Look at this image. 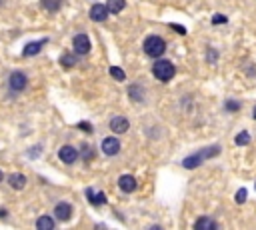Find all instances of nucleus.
I'll use <instances>...</instances> for the list:
<instances>
[{
    "mask_svg": "<svg viewBox=\"0 0 256 230\" xmlns=\"http://www.w3.org/2000/svg\"><path fill=\"white\" fill-rule=\"evenodd\" d=\"M82 150H84V152H82V158H84V162H88V160H92V158H94V152H92L94 148H92L90 144H84V146H82Z\"/></svg>",
    "mask_w": 256,
    "mask_h": 230,
    "instance_id": "nucleus-23",
    "label": "nucleus"
},
{
    "mask_svg": "<svg viewBox=\"0 0 256 230\" xmlns=\"http://www.w3.org/2000/svg\"><path fill=\"white\" fill-rule=\"evenodd\" d=\"M226 22H228V18L224 14H214L212 16V24H226Z\"/></svg>",
    "mask_w": 256,
    "mask_h": 230,
    "instance_id": "nucleus-25",
    "label": "nucleus"
},
{
    "mask_svg": "<svg viewBox=\"0 0 256 230\" xmlns=\"http://www.w3.org/2000/svg\"><path fill=\"white\" fill-rule=\"evenodd\" d=\"M216 60H218V52H216L214 48H208V62H210V64H214Z\"/></svg>",
    "mask_w": 256,
    "mask_h": 230,
    "instance_id": "nucleus-26",
    "label": "nucleus"
},
{
    "mask_svg": "<svg viewBox=\"0 0 256 230\" xmlns=\"http://www.w3.org/2000/svg\"><path fill=\"white\" fill-rule=\"evenodd\" d=\"M46 44V40H40V42H28L24 48H22V56H36V54H40V50H42V46Z\"/></svg>",
    "mask_w": 256,
    "mask_h": 230,
    "instance_id": "nucleus-12",
    "label": "nucleus"
},
{
    "mask_svg": "<svg viewBox=\"0 0 256 230\" xmlns=\"http://www.w3.org/2000/svg\"><path fill=\"white\" fill-rule=\"evenodd\" d=\"M252 118L256 120V106H254V112H252Z\"/></svg>",
    "mask_w": 256,
    "mask_h": 230,
    "instance_id": "nucleus-31",
    "label": "nucleus"
},
{
    "mask_svg": "<svg viewBox=\"0 0 256 230\" xmlns=\"http://www.w3.org/2000/svg\"><path fill=\"white\" fill-rule=\"evenodd\" d=\"M2 178H4V174H2V170H0V182H2Z\"/></svg>",
    "mask_w": 256,
    "mask_h": 230,
    "instance_id": "nucleus-32",
    "label": "nucleus"
},
{
    "mask_svg": "<svg viewBox=\"0 0 256 230\" xmlns=\"http://www.w3.org/2000/svg\"><path fill=\"white\" fill-rule=\"evenodd\" d=\"M118 186H120L122 192L130 194V192L136 190V178H134L132 174H122V176L118 178Z\"/></svg>",
    "mask_w": 256,
    "mask_h": 230,
    "instance_id": "nucleus-9",
    "label": "nucleus"
},
{
    "mask_svg": "<svg viewBox=\"0 0 256 230\" xmlns=\"http://www.w3.org/2000/svg\"><path fill=\"white\" fill-rule=\"evenodd\" d=\"M72 44H74V52L80 54V56L90 52V38H88V34H76Z\"/></svg>",
    "mask_w": 256,
    "mask_h": 230,
    "instance_id": "nucleus-8",
    "label": "nucleus"
},
{
    "mask_svg": "<svg viewBox=\"0 0 256 230\" xmlns=\"http://www.w3.org/2000/svg\"><path fill=\"white\" fill-rule=\"evenodd\" d=\"M194 228H196V230H216V228H218V222L212 220V218H208V216H202V218H198V220L194 222Z\"/></svg>",
    "mask_w": 256,
    "mask_h": 230,
    "instance_id": "nucleus-13",
    "label": "nucleus"
},
{
    "mask_svg": "<svg viewBox=\"0 0 256 230\" xmlns=\"http://www.w3.org/2000/svg\"><path fill=\"white\" fill-rule=\"evenodd\" d=\"M218 154H220V146H218V144H216V146H208V148H202L200 152H194V154L186 156V158L182 160V166L188 168V170H194V168H198L204 160H208V158H212V156H218Z\"/></svg>",
    "mask_w": 256,
    "mask_h": 230,
    "instance_id": "nucleus-1",
    "label": "nucleus"
},
{
    "mask_svg": "<svg viewBox=\"0 0 256 230\" xmlns=\"http://www.w3.org/2000/svg\"><path fill=\"white\" fill-rule=\"evenodd\" d=\"M86 196H88V200H90V204H94V206H100V204L106 202V194H104V192H94L92 188L86 190Z\"/></svg>",
    "mask_w": 256,
    "mask_h": 230,
    "instance_id": "nucleus-14",
    "label": "nucleus"
},
{
    "mask_svg": "<svg viewBox=\"0 0 256 230\" xmlns=\"http://www.w3.org/2000/svg\"><path fill=\"white\" fill-rule=\"evenodd\" d=\"M54 226H56V220L50 218V216H40V218L36 220V228H38V230H52Z\"/></svg>",
    "mask_w": 256,
    "mask_h": 230,
    "instance_id": "nucleus-17",
    "label": "nucleus"
},
{
    "mask_svg": "<svg viewBox=\"0 0 256 230\" xmlns=\"http://www.w3.org/2000/svg\"><path fill=\"white\" fill-rule=\"evenodd\" d=\"M0 218H6V210L4 208H0Z\"/></svg>",
    "mask_w": 256,
    "mask_h": 230,
    "instance_id": "nucleus-30",
    "label": "nucleus"
},
{
    "mask_svg": "<svg viewBox=\"0 0 256 230\" xmlns=\"http://www.w3.org/2000/svg\"><path fill=\"white\" fill-rule=\"evenodd\" d=\"M40 4H42L48 12H56V10H60V6H62V0H40Z\"/></svg>",
    "mask_w": 256,
    "mask_h": 230,
    "instance_id": "nucleus-18",
    "label": "nucleus"
},
{
    "mask_svg": "<svg viewBox=\"0 0 256 230\" xmlns=\"http://www.w3.org/2000/svg\"><path fill=\"white\" fill-rule=\"evenodd\" d=\"M246 196H248V190H246V188H240V190L236 192V202H238V204H244V202H246Z\"/></svg>",
    "mask_w": 256,
    "mask_h": 230,
    "instance_id": "nucleus-24",
    "label": "nucleus"
},
{
    "mask_svg": "<svg viewBox=\"0 0 256 230\" xmlns=\"http://www.w3.org/2000/svg\"><path fill=\"white\" fill-rule=\"evenodd\" d=\"M60 64H62L64 68H72V66L76 64V58H74V56H72L70 52H64V54H62V58H60Z\"/></svg>",
    "mask_w": 256,
    "mask_h": 230,
    "instance_id": "nucleus-20",
    "label": "nucleus"
},
{
    "mask_svg": "<svg viewBox=\"0 0 256 230\" xmlns=\"http://www.w3.org/2000/svg\"><path fill=\"white\" fill-rule=\"evenodd\" d=\"M108 14H110V12H108L106 4H92V8H90V18H92L94 22H104Z\"/></svg>",
    "mask_w": 256,
    "mask_h": 230,
    "instance_id": "nucleus-11",
    "label": "nucleus"
},
{
    "mask_svg": "<svg viewBox=\"0 0 256 230\" xmlns=\"http://www.w3.org/2000/svg\"><path fill=\"white\" fill-rule=\"evenodd\" d=\"M78 150L74 148V146H70V144H64L60 150H58V158L64 162V164H74L76 160H78Z\"/></svg>",
    "mask_w": 256,
    "mask_h": 230,
    "instance_id": "nucleus-5",
    "label": "nucleus"
},
{
    "mask_svg": "<svg viewBox=\"0 0 256 230\" xmlns=\"http://www.w3.org/2000/svg\"><path fill=\"white\" fill-rule=\"evenodd\" d=\"M72 214H74V210H72V204H68V202H58L54 206V218L60 222H68L72 218Z\"/></svg>",
    "mask_w": 256,
    "mask_h": 230,
    "instance_id": "nucleus-4",
    "label": "nucleus"
},
{
    "mask_svg": "<svg viewBox=\"0 0 256 230\" xmlns=\"http://www.w3.org/2000/svg\"><path fill=\"white\" fill-rule=\"evenodd\" d=\"M8 184H10L14 190H22V188L26 186V176H24V174H18V172H16V174H10V176H8Z\"/></svg>",
    "mask_w": 256,
    "mask_h": 230,
    "instance_id": "nucleus-16",
    "label": "nucleus"
},
{
    "mask_svg": "<svg viewBox=\"0 0 256 230\" xmlns=\"http://www.w3.org/2000/svg\"><path fill=\"white\" fill-rule=\"evenodd\" d=\"M234 142H236L238 146H244V144H248V142H250V134H248L246 130H242V132H240V134L234 138Z\"/></svg>",
    "mask_w": 256,
    "mask_h": 230,
    "instance_id": "nucleus-22",
    "label": "nucleus"
},
{
    "mask_svg": "<svg viewBox=\"0 0 256 230\" xmlns=\"http://www.w3.org/2000/svg\"><path fill=\"white\" fill-rule=\"evenodd\" d=\"M170 28H172V30H176L178 34H186V28H182V26H178V24H170Z\"/></svg>",
    "mask_w": 256,
    "mask_h": 230,
    "instance_id": "nucleus-28",
    "label": "nucleus"
},
{
    "mask_svg": "<svg viewBox=\"0 0 256 230\" xmlns=\"http://www.w3.org/2000/svg\"><path fill=\"white\" fill-rule=\"evenodd\" d=\"M142 48H144V52L150 56V58H160V56L164 54V50H166V42L160 36L152 34V36H146Z\"/></svg>",
    "mask_w": 256,
    "mask_h": 230,
    "instance_id": "nucleus-3",
    "label": "nucleus"
},
{
    "mask_svg": "<svg viewBox=\"0 0 256 230\" xmlns=\"http://www.w3.org/2000/svg\"><path fill=\"white\" fill-rule=\"evenodd\" d=\"M100 146H102V152H104L106 156H116V154L120 152V140L114 138V136H108V138L102 140Z\"/></svg>",
    "mask_w": 256,
    "mask_h": 230,
    "instance_id": "nucleus-7",
    "label": "nucleus"
},
{
    "mask_svg": "<svg viewBox=\"0 0 256 230\" xmlns=\"http://www.w3.org/2000/svg\"><path fill=\"white\" fill-rule=\"evenodd\" d=\"M26 84H28V78L22 72H12L10 78H8V86H10V90H14V92H22L26 88Z\"/></svg>",
    "mask_w": 256,
    "mask_h": 230,
    "instance_id": "nucleus-6",
    "label": "nucleus"
},
{
    "mask_svg": "<svg viewBox=\"0 0 256 230\" xmlns=\"http://www.w3.org/2000/svg\"><path fill=\"white\" fill-rule=\"evenodd\" d=\"M2 4H4V0H0V6H2Z\"/></svg>",
    "mask_w": 256,
    "mask_h": 230,
    "instance_id": "nucleus-33",
    "label": "nucleus"
},
{
    "mask_svg": "<svg viewBox=\"0 0 256 230\" xmlns=\"http://www.w3.org/2000/svg\"><path fill=\"white\" fill-rule=\"evenodd\" d=\"M110 76H112L114 80H118V82H122V80L126 78V74H124V70H122L120 66H110Z\"/></svg>",
    "mask_w": 256,
    "mask_h": 230,
    "instance_id": "nucleus-21",
    "label": "nucleus"
},
{
    "mask_svg": "<svg viewBox=\"0 0 256 230\" xmlns=\"http://www.w3.org/2000/svg\"><path fill=\"white\" fill-rule=\"evenodd\" d=\"M226 108H228V110H238V108H240V104H238L236 100H228V104H226Z\"/></svg>",
    "mask_w": 256,
    "mask_h": 230,
    "instance_id": "nucleus-27",
    "label": "nucleus"
},
{
    "mask_svg": "<svg viewBox=\"0 0 256 230\" xmlns=\"http://www.w3.org/2000/svg\"><path fill=\"white\" fill-rule=\"evenodd\" d=\"M106 8L110 14H120L126 8V0H106Z\"/></svg>",
    "mask_w": 256,
    "mask_h": 230,
    "instance_id": "nucleus-15",
    "label": "nucleus"
},
{
    "mask_svg": "<svg viewBox=\"0 0 256 230\" xmlns=\"http://www.w3.org/2000/svg\"><path fill=\"white\" fill-rule=\"evenodd\" d=\"M128 94H130V98L136 100V102H142V100H144V96H142V88H140L138 84H132V86H130V90H128Z\"/></svg>",
    "mask_w": 256,
    "mask_h": 230,
    "instance_id": "nucleus-19",
    "label": "nucleus"
},
{
    "mask_svg": "<svg viewBox=\"0 0 256 230\" xmlns=\"http://www.w3.org/2000/svg\"><path fill=\"white\" fill-rule=\"evenodd\" d=\"M152 74L160 80V82H168V80H172L174 78V74H176V66L170 62V60H156L154 62V66H152Z\"/></svg>",
    "mask_w": 256,
    "mask_h": 230,
    "instance_id": "nucleus-2",
    "label": "nucleus"
},
{
    "mask_svg": "<svg viewBox=\"0 0 256 230\" xmlns=\"http://www.w3.org/2000/svg\"><path fill=\"white\" fill-rule=\"evenodd\" d=\"M128 128H130V122H128V118H124V116H114L110 120V130L114 134H124Z\"/></svg>",
    "mask_w": 256,
    "mask_h": 230,
    "instance_id": "nucleus-10",
    "label": "nucleus"
},
{
    "mask_svg": "<svg viewBox=\"0 0 256 230\" xmlns=\"http://www.w3.org/2000/svg\"><path fill=\"white\" fill-rule=\"evenodd\" d=\"M78 128H82V130H86V132H92V126H90L88 122H80Z\"/></svg>",
    "mask_w": 256,
    "mask_h": 230,
    "instance_id": "nucleus-29",
    "label": "nucleus"
}]
</instances>
